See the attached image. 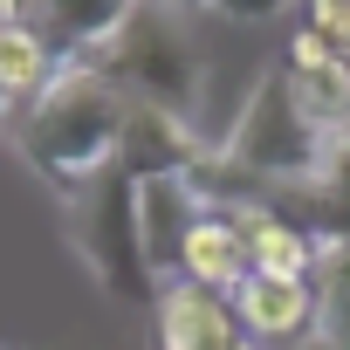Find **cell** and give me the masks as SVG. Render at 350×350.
I'll list each match as a JSON object with an SVG mask.
<instances>
[{
  "instance_id": "6da1fadb",
  "label": "cell",
  "mask_w": 350,
  "mask_h": 350,
  "mask_svg": "<svg viewBox=\"0 0 350 350\" xmlns=\"http://www.w3.org/2000/svg\"><path fill=\"white\" fill-rule=\"evenodd\" d=\"M124 131H131V96L96 62H62L49 76V90L21 110V124H14L8 144H14V158L35 172L62 206H76L117 165Z\"/></svg>"
},
{
  "instance_id": "7a4b0ae2",
  "label": "cell",
  "mask_w": 350,
  "mask_h": 350,
  "mask_svg": "<svg viewBox=\"0 0 350 350\" xmlns=\"http://www.w3.org/2000/svg\"><path fill=\"white\" fill-rule=\"evenodd\" d=\"M96 69L144 110H165V117H179L206 137V49L193 35V21L179 8H165V0H137V14L124 21V35L96 55ZM213 144V137H206Z\"/></svg>"
},
{
  "instance_id": "3957f363",
  "label": "cell",
  "mask_w": 350,
  "mask_h": 350,
  "mask_svg": "<svg viewBox=\"0 0 350 350\" xmlns=\"http://www.w3.org/2000/svg\"><path fill=\"white\" fill-rule=\"evenodd\" d=\"M62 227H69V247L83 254V268L96 275L103 295H117L131 309H158L165 275H158L151 241H144V179L137 172L110 165L76 206H62Z\"/></svg>"
},
{
  "instance_id": "277c9868",
  "label": "cell",
  "mask_w": 350,
  "mask_h": 350,
  "mask_svg": "<svg viewBox=\"0 0 350 350\" xmlns=\"http://www.w3.org/2000/svg\"><path fill=\"white\" fill-rule=\"evenodd\" d=\"M227 302H234V316H241V329H247V343H254V350H309V343H316V323H323L316 282L247 275Z\"/></svg>"
},
{
  "instance_id": "5b68a950",
  "label": "cell",
  "mask_w": 350,
  "mask_h": 350,
  "mask_svg": "<svg viewBox=\"0 0 350 350\" xmlns=\"http://www.w3.org/2000/svg\"><path fill=\"white\" fill-rule=\"evenodd\" d=\"M151 329H158V350H254L234 302L213 288H193V282H165Z\"/></svg>"
},
{
  "instance_id": "8992f818",
  "label": "cell",
  "mask_w": 350,
  "mask_h": 350,
  "mask_svg": "<svg viewBox=\"0 0 350 350\" xmlns=\"http://www.w3.org/2000/svg\"><path fill=\"white\" fill-rule=\"evenodd\" d=\"M131 14L137 0H28V28L49 42L55 62H96Z\"/></svg>"
},
{
  "instance_id": "52a82bcc",
  "label": "cell",
  "mask_w": 350,
  "mask_h": 350,
  "mask_svg": "<svg viewBox=\"0 0 350 350\" xmlns=\"http://www.w3.org/2000/svg\"><path fill=\"white\" fill-rule=\"evenodd\" d=\"M275 206L316 241V254H323V247H350V131L329 137V151H323V165H316V179L295 186V193H282Z\"/></svg>"
},
{
  "instance_id": "ba28073f",
  "label": "cell",
  "mask_w": 350,
  "mask_h": 350,
  "mask_svg": "<svg viewBox=\"0 0 350 350\" xmlns=\"http://www.w3.org/2000/svg\"><path fill=\"white\" fill-rule=\"evenodd\" d=\"M288 83H295V103L336 137V131H350V55L336 49V42H323L316 28H295L288 35Z\"/></svg>"
},
{
  "instance_id": "9c48e42d",
  "label": "cell",
  "mask_w": 350,
  "mask_h": 350,
  "mask_svg": "<svg viewBox=\"0 0 350 350\" xmlns=\"http://www.w3.org/2000/svg\"><path fill=\"white\" fill-rule=\"evenodd\" d=\"M172 275L193 282V288H213V295H234V288L254 275L234 213H206V206H200V220H193L186 241H179V268H172Z\"/></svg>"
},
{
  "instance_id": "30bf717a",
  "label": "cell",
  "mask_w": 350,
  "mask_h": 350,
  "mask_svg": "<svg viewBox=\"0 0 350 350\" xmlns=\"http://www.w3.org/2000/svg\"><path fill=\"white\" fill-rule=\"evenodd\" d=\"M234 227H241V241H247V268L254 275H275V282H309L316 275V241L282 213V206H241L234 213Z\"/></svg>"
},
{
  "instance_id": "8fae6325",
  "label": "cell",
  "mask_w": 350,
  "mask_h": 350,
  "mask_svg": "<svg viewBox=\"0 0 350 350\" xmlns=\"http://www.w3.org/2000/svg\"><path fill=\"white\" fill-rule=\"evenodd\" d=\"M62 62L49 55V42L21 21V28H8V35H0V96H14L21 110L49 90V76H55Z\"/></svg>"
},
{
  "instance_id": "7c38bea8",
  "label": "cell",
  "mask_w": 350,
  "mask_h": 350,
  "mask_svg": "<svg viewBox=\"0 0 350 350\" xmlns=\"http://www.w3.org/2000/svg\"><path fill=\"white\" fill-rule=\"evenodd\" d=\"M316 302H323L316 343L323 350H350V247H323V261H316Z\"/></svg>"
},
{
  "instance_id": "4fadbf2b",
  "label": "cell",
  "mask_w": 350,
  "mask_h": 350,
  "mask_svg": "<svg viewBox=\"0 0 350 350\" xmlns=\"http://www.w3.org/2000/svg\"><path fill=\"white\" fill-rule=\"evenodd\" d=\"M165 8H179L186 21H227V28H275L295 0H165Z\"/></svg>"
},
{
  "instance_id": "5bb4252c",
  "label": "cell",
  "mask_w": 350,
  "mask_h": 350,
  "mask_svg": "<svg viewBox=\"0 0 350 350\" xmlns=\"http://www.w3.org/2000/svg\"><path fill=\"white\" fill-rule=\"evenodd\" d=\"M309 28L350 55V0H309Z\"/></svg>"
},
{
  "instance_id": "9a60e30c",
  "label": "cell",
  "mask_w": 350,
  "mask_h": 350,
  "mask_svg": "<svg viewBox=\"0 0 350 350\" xmlns=\"http://www.w3.org/2000/svg\"><path fill=\"white\" fill-rule=\"evenodd\" d=\"M21 21H28V0H0V35L21 28Z\"/></svg>"
},
{
  "instance_id": "2e32d148",
  "label": "cell",
  "mask_w": 350,
  "mask_h": 350,
  "mask_svg": "<svg viewBox=\"0 0 350 350\" xmlns=\"http://www.w3.org/2000/svg\"><path fill=\"white\" fill-rule=\"evenodd\" d=\"M14 124H21V103H14V96H0V137H14Z\"/></svg>"
}]
</instances>
